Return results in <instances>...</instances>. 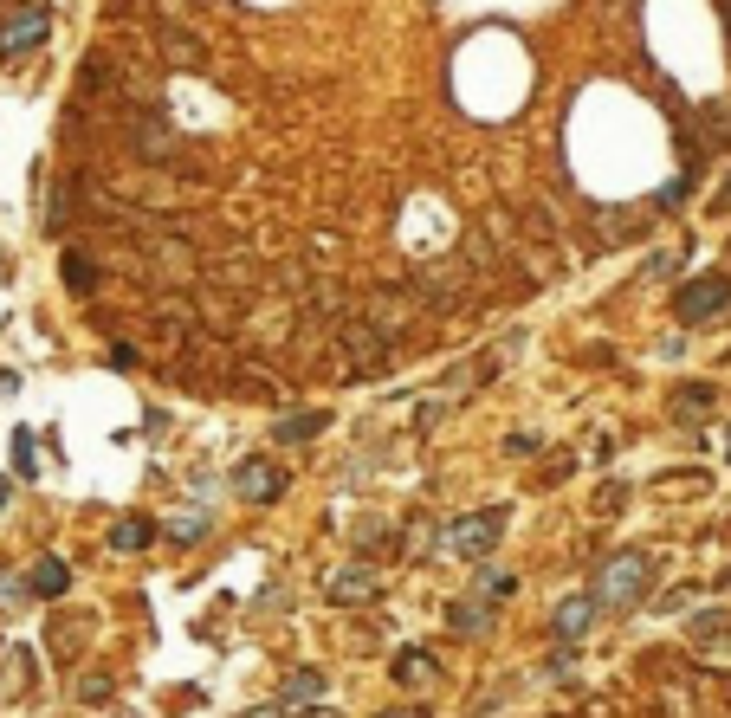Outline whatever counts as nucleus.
I'll use <instances>...</instances> for the list:
<instances>
[{
	"mask_svg": "<svg viewBox=\"0 0 731 718\" xmlns=\"http://www.w3.org/2000/svg\"><path fill=\"white\" fill-rule=\"evenodd\" d=\"M725 305H731V279L725 272H706V279H693V285L673 292V317H680V324H706V317H719Z\"/></svg>",
	"mask_w": 731,
	"mask_h": 718,
	"instance_id": "f257e3e1",
	"label": "nucleus"
},
{
	"mask_svg": "<svg viewBox=\"0 0 731 718\" xmlns=\"http://www.w3.org/2000/svg\"><path fill=\"white\" fill-rule=\"evenodd\" d=\"M641 589H647V563H641V557H615V563H602V576H596V602H641Z\"/></svg>",
	"mask_w": 731,
	"mask_h": 718,
	"instance_id": "f03ea898",
	"label": "nucleus"
},
{
	"mask_svg": "<svg viewBox=\"0 0 731 718\" xmlns=\"http://www.w3.org/2000/svg\"><path fill=\"white\" fill-rule=\"evenodd\" d=\"M46 33H52V13L46 7H26V13H13V20L0 26V52H26V46H39Z\"/></svg>",
	"mask_w": 731,
	"mask_h": 718,
	"instance_id": "7ed1b4c3",
	"label": "nucleus"
},
{
	"mask_svg": "<svg viewBox=\"0 0 731 718\" xmlns=\"http://www.w3.org/2000/svg\"><path fill=\"white\" fill-rule=\"evenodd\" d=\"M505 537V512H479L473 524H453V544L466 550V557H479V550H492Z\"/></svg>",
	"mask_w": 731,
	"mask_h": 718,
	"instance_id": "20e7f679",
	"label": "nucleus"
},
{
	"mask_svg": "<svg viewBox=\"0 0 731 718\" xmlns=\"http://www.w3.org/2000/svg\"><path fill=\"white\" fill-rule=\"evenodd\" d=\"M65 589H72V570H65L59 557L33 563V596H65Z\"/></svg>",
	"mask_w": 731,
	"mask_h": 718,
	"instance_id": "39448f33",
	"label": "nucleus"
},
{
	"mask_svg": "<svg viewBox=\"0 0 731 718\" xmlns=\"http://www.w3.org/2000/svg\"><path fill=\"white\" fill-rule=\"evenodd\" d=\"M589 615H596V602H589V596H576V602H563V609H557V634H570V641H576V634H583V628H589Z\"/></svg>",
	"mask_w": 731,
	"mask_h": 718,
	"instance_id": "423d86ee",
	"label": "nucleus"
},
{
	"mask_svg": "<svg viewBox=\"0 0 731 718\" xmlns=\"http://www.w3.org/2000/svg\"><path fill=\"white\" fill-rule=\"evenodd\" d=\"M65 285H72V292H91V285H98V272L85 266V253H72V259H65Z\"/></svg>",
	"mask_w": 731,
	"mask_h": 718,
	"instance_id": "0eeeda50",
	"label": "nucleus"
},
{
	"mask_svg": "<svg viewBox=\"0 0 731 718\" xmlns=\"http://www.w3.org/2000/svg\"><path fill=\"white\" fill-rule=\"evenodd\" d=\"M324 693V673H298L292 686H285V706H298V699H317Z\"/></svg>",
	"mask_w": 731,
	"mask_h": 718,
	"instance_id": "6e6552de",
	"label": "nucleus"
},
{
	"mask_svg": "<svg viewBox=\"0 0 731 718\" xmlns=\"http://www.w3.org/2000/svg\"><path fill=\"white\" fill-rule=\"evenodd\" d=\"M240 492L246 499H272V492H279V473H240Z\"/></svg>",
	"mask_w": 731,
	"mask_h": 718,
	"instance_id": "1a4fd4ad",
	"label": "nucleus"
},
{
	"mask_svg": "<svg viewBox=\"0 0 731 718\" xmlns=\"http://www.w3.org/2000/svg\"><path fill=\"white\" fill-rule=\"evenodd\" d=\"M427 667H434L427 654H402V660H395V680H408V686H415V680H427Z\"/></svg>",
	"mask_w": 731,
	"mask_h": 718,
	"instance_id": "9d476101",
	"label": "nucleus"
},
{
	"mask_svg": "<svg viewBox=\"0 0 731 718\" xmlns=\"http://www.w3.org/2000/svg\"><path fill=\"white\" fill-rule=\"evenodd\" d=\"M110 544H117V550H136V544H149V524H117V531H110Z\"/></svg>",
	"mask_w": 731,
	"mask_h": 718,
	"instance_id": "9b49d317",
	"label": "nucleus"
},
{
	"mask_svg": "<svg viewBox=\"0 0 731 718\" xmlns=\"http://www.w3.org/2000/svg\"><path fill=\"white\" fill-rule=\"evenodd\" d=\"M13 466H20V473H26V479H33V473H39V466H33V434H13Z\"/></svg>",
	"mask_w": 731,
	"mask_h": 718,
	"instance_id": "f8f14e48",
	"label": "nucleus"
},
{
	"mask_svg": "<svg viewBox=\"0 0 731 718\" xmlns=\"http://www.w3.org/2000/svg\"><path fill=\"white\" fill-rule=\"evenodd\" d=\"M330 596L350 602V596H369V576H343V583H330Z\"/></svg>",
	"mask_w": 731,
	"mask_h": 718,
	"instance_id": "ddd939ff",
	"label": "nucleus"
},
{
	"mask_svg": "<svg viewBox=\"0 0 731 718\" xmlns=\"http://www.w3.org/2000/svg\"><path fill=\"white\" fill-rule=\"evenodd\" d=\"M712 402V389H699V382H693V389H680V408H706Z\"/></svg>",
	"mask_w": 731,
	"mask_h": 718,
	"instance_id": "4468645a",
	"label": "nucleus"
},
{
	"mask_svg": "<svg viewBox=\"0 0 731 718\" xmlns=\"http://www.w3.org/2000/svg\"><path fill=\"white\" fill-rule=\"evenodd\" d=\"M7 492H13V486H7V479H0V505H7Z\"/></svg>",
	"mask_w": 731,
	"mask_h": 718,
	"instance_id": "2eb2a0df",
	"label": "nucleus"
},
{
	"mask_svg": "<svg viewBox=\"0 0 731 718\" xmlns=\"http://www.w3.org/2000/svg\"><path fill=\"white\" fill-rule=\"evenodd\" d=\"M725 26H731V0H725Z\"/></svg>",
	"mask_w": 731,
	"mask_h": 718,
	"instance_id": "dca6fc26",
	"label": "nucleus"
}]
</instances>
